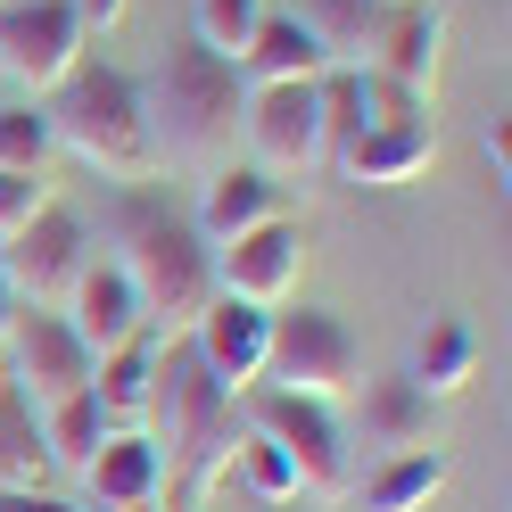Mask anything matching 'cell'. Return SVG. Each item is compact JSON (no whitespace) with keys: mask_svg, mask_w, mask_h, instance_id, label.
<instances>
[{"mask_svg":"<svg viewBox=\"0 0 512 512\" xmlns=\"http://www.w3.org/2000/svg\"><path fill=\"white\" fill-rule=\"evenodd\" d=\"M0 512H83V504L58 488H0Z\"/></svg>","mask_w":512,"mask_h":512,"instance_id":"cell-29","label":"cell"},{"mask_svg":"<svg viewBox=\"0 0 512 512\" xmlns=\"http://www.w3.org/2000/svg\"><path fill=\"white\" fill-rule=\"evenodd\" d=\"M298 273H306V232L290 215H273V223H256V232L215 248V298H248L265 314L298 298Z\"/></svg>","mask_w":512,"mask_h":512,"instance_id":"cell-11","label":"cell"},{"mask_svg":"<svg viewBox=\"0 0 512 512\" xmlns=\"http://www.w3.org/2000/svg\"><path fill=\"white\" fill-rule=\"evenodd\" d=\"M9 323H17V290H9V273H0V339H9Z\"/></svg>","mask_w":512,"mask_h":512,"instance_id":"cell-32","label":"cell"},{"mask_svg":"<svg viewBox=\"0 0 512 512\" xmlns=\"http://www.w3.org/2000/svg\"><path fill=\"white\" fill-rule=\"evenodd\" d=\"M479 149H488V166H496V182H504V174H512V124L496 116L488 133H479Z\"/></svg>","mask_w":512,"mask_h":512,"instance_id":"cell-30","label":"cell"},{"mask_svg":"<svg viewBox=\"0 0 512 512\" xmlns=\"http://www.w3.org/2000/svg\"><path fill=\"white\" fill-rule=\"evenodd\" d=\"M290 17L314 34V50H323L331 67H364V58H372V34H380V17H389V0H298Z\"/></svg>","mask_w":512,"mask_h":512,"instance_id":"cell-20","label":"cell"},{"mask_svg":"<svg viewBox=\"0 0 512 512\" xmlns=\"http://www.w3.org/2000/svg\"><path fill=\"white\" fill-rule=\"evenodd\" d=\"M389 9H397V0H389Z\"/></svg>","mask_w":512,"mask_h":512,"instance_id":"cell-35","label":"cell"},{"mask_svg":"<svg viewBox=\"0 0 512 512\" xmlns=\"http://www.w3.org/2000/svg\"><path fill=\"white\" fill-rule=\"evenodd\" d=\"M58 314L75 323V339L91 347V356H108V347H124V339H149L141 290L108 265V256H91V265H83V281L67 290V306H58Z\"/></svg>","mask_w":512,"mask_h":512,"instance_id":"cell-15","label":"cell"},{"mask_svg":"<svg viewBox=\"0 0 512 512\" xmlns=\"http://www.w3.org/2000/svg\"><path fill=\"white\" fill-rule=\"evenodd\" d=\"M232 488H240L248 504H298V496H306V479H298V463L281 455L273 438L240 430V438H232Z\"/></svg>","mask_w":512,"mask_h":512,"instance_id":"cell-25","label":"cell"},{"mask_svg":"<svg viewBox=\"0 0 512 512\" xmlns=\"http://www.w3.org/2000/svg\"><path fill=\"white\" fill-rule=\"evenodd\" d=\"M281 190H290V182H273V174H256L248 157H232V166L199 174V199H190V223H199V240H207V248H223V240L256 232V223L290 215V199H281Z\"/></svg>","mask_w":512,"mask_h":512,"instance_id":"cell-13","label":"cell"},{"mask_svg":"<svg viewBox=\"0 0 512 512\" xmlns=\"http://www.w3.org/2000/svg\"><path fill=\"white\" fill-rule=\"evenodd\" d=\"M75 58H91V34H83L75 0H0V75L25 100H42L50 83H67Z\"/></svg>","mask_w":512,"mask_h":512,"instance_id":"cell-9","label":"cell"},{"mask_svg":"<svg viewBox=\"0 0 512 512\" xmlns=\"http://www.w3.org/2000/svg\"><path fill=\"white\" fill-rule=\"evenodd\" d=\"M42 207H50V182H42V174L0 166V240H9V232H25V223H34Z\"/></svg>","mask_w":512,"mask_h":512,"instance_id":"cell-28","label":"cell"},{"mask_svg":"<svg viewBox=\"0 0 512 512\" xmlns=\"http://www.w3.org/2000/svg\"><path fill=\"white\" fill-rule=\"evenodd\" d=\"M471 372H479V339L455 323V314H430V323H422V339H413L405 380L438 405V397H463V389H471Z\"/></svg>","mask_w":512,"mask_h":512,"instance_id":"cell-19","label":"cell"},{"mask_svg":"<svg viewBox=\"0 0 512 512\" xmlns=\"http://www.w3.org/2000/svg\"><path fill=\"white\" fill-rule=\"evenodd\" d=\"M232 67H240V83H314L331 58L314 50V34H306L290 9H265V17H256V34H248V50L232 58Z\"/></svg>","mask_w":512,"mask_h":512,"instance_id":"cell-18","label":"cell"},{"mask_svg":"<svg viewBox=\"0 0 512 512\" xmlns=\"http://www.w3.org/2000/svg\"><path fill=\"white\" fill-rule=\"evenodd\" d=\"M190 356H199V372L215 380L223 397H248L256 380H265V347H273V314L248 306V298H207L199 323L182 331Z\"/></svg>","mask_w":512,"mask_h":512,"instance_id":"cell-12","label":"cell"},{"mask_svg":"<svg viewBox=\"0 0 512 512\" xmlns=\"http://www.w3.org/2000/svg\"><path fill=\"white\" fill-rule=\"evenodd\" d=\"M265 380L298 397L347 405L364 380V347L331 306H273V347H265Z\"/></svg>","mask_w":512,"mask_h":512,"instance_id":"cell-5","label":"cell"},{"mask_svg":"<svg viewBox=\"0 0 512 512\" xmlns=\"http://www.w3.org/2000/svg\"><path fill=\"white\" fill-rule=\"evenodd\" d=\"M108 265L141 290L157 339H182L215 298V248L199 240L190 207L166 182H116L108 190Z\"/></svg>","mask_w":512,"mask_h":512,"instance_id":"cell-1","label":"cell"},{"mask_svg":"<svg viewBox=\"0 0 512 512\" xmlns=\"http://www.w3.org/2000/svg\"><path fill=\"white\" fill-rule=\"evenodd\" d=\"M83 496H91V512H108V504H157V496H166V455H157V438L149 430H108L100 455L83 463Z\"/></svg>","mask_w":512,"mask_h":512,"instance_id":"cell-16","label":"cell"},{"mask_svg":"<svg viewBox=\"0 0 512 512\" xmlns=\"http://www.w3.org/2000/svg\"><path fill=\"white\" fill-rule=\"evenodd\" d=\"M0 488H50V446H42V413L17 389H0Z\"/></svg>","mask_w":512,"mask_h":512,"instance_id":"cell-23","label":"cell"},{"mask_svg":"<svg viewBox=\"0 0 512 512\" xmlns=\"http://www.w3.org/2000/svg\"><path fill=\"white\" fill-rule=\"evenodd\" d=\"M75 17H83V34H108V25L124 17V0H75Z\"/></svg>","mask_w":512,"mask_h":512,"instance_id":"cell-31","label":"cell"},{"mask_svg":"<svg viewBox=\"0 0 512 512\" xmlns=\"http://www.w3.org/2000/svg\"><path fill=\"white\" fill-rule=\"evenodd\" d=\"M438 58H446V9L438 0H397L372 34V75H389L405 91H438Z\"/></svg>","mask_w":512,"mask_h":512,"instance_id":"cell-14","label":"cell"},{"mask_svg":"<svg viewBox=\"0 0 512 512\" xmlns=\"http://www.w3.org/2000/svg\"><path fill=\"white\" fill-rule=\"evenodd\" d=\"M0 389H9V372H0Z\"/></svg>","mask_w":512,"mask_h":512,"instance_id":"cell-34","label":"cell"},{"mask_svg":"<svg viewBox=\"0 0 512 512\" xmlns=\"http://www.w3.org/2000/svg\"><path fill=\"white\" fill-rule=\"evenodd\" d=\"M83 512H91V504H83ZM108 512H174V504H166V496H157V504H108Z\"/></svg>","mask_w":512,"mask_h":512,"instance_id":"cell-33","label":"cell"},{"mask_svg":"<svg viewBox=\"0 0 512 512\" xmlns=\"http://www.w3.org/2000/svg\"><path fill=\"white\" fill-rule=\"evenodd\" d=\"M91 364H100V356L75 339V323H67L58 306H17L9 339H0V372H9V389L34 405V413L83 397V389H91Z\"/></svg>","mask_w":512,"mask_h":512,"instance_id":"cell-8","label":"cell"},{"mask_svg":"<svg viewBox=\"0 0 512 512\" xmlns=\"http://www.w3.org/2000/svg\"><path fill=\"white\" fill-rule=\"evenodd\" d=\"M265 9H273V0H190V42L215 50V58H240Z\"/></svg>","mask_w":512,"mask_h":512,"instance_id":"cell-26","label":"cell"},{"mask_svg":"<svg viewBox=\"0 0 512 512\" xmlns=\"http://www.w3.org/2000/svg\"><path fill=\"white\" fill-rule=\"evenodd\" d=\"M364 83H372V124L331 157V166H339L347 182H364V190H405L413 174H430V157H438L430 91H405V83L372 75V67H364Z\"/></svg>","mask_w":512,"mask_h":512,"instance_id":"cell-4","label":"cell"},{"mask_svg":"<svg viewBox=\"0 0 512 512\" xmlns=\"http://www.w3.org/2000/svg\"><path fill=\"white\" fill-rule=\"evenodd\" d=\"M356 430L364 446H380V455H405V446H430V397L413 389L405 372H364L356 380Z\"/></svg>","mask_w":512,"mask_h":512,"instance_id":"cell-17","label":"cell"},{"mask_svg":"<svg viewBox=\"0 0 512 512\" xmlns=\"http://www.w3.org/2000/svg\"><path fill=\"white\" fill-rule=\"evenodd\" d=\"M108 430H116V422H108V405L91 397V389H83V397H67V405H50V413H42L50 471H75V479H83V463L100 455V438H108Z\"/></svg>","mask_w":512,"mask_h":512,"instance_id":"cell-24","label":"cell"},{"mask_svg":"<svg viewBox=\"0 0 512 512\" xmlns=\"http://www.w3.org/2000/svg\"><path fill=\"white\" fill-rule=\"evenodd\" d=\"M0 166H17V174H42L50 166V124H42L34 100L0 108Z\"/></svg>","mask_w":512,"mask_h":512,"instance_id":"cell-27","label":"cell"},{"mask_svg":"<svg viewBox=\"0 0 512 512\" xmlns=\"http://www.w3.org/2000/svg\"><path fill=\"white\" fill-rule=\"evenodd\" d=\"M83 265H91V223L75 207H58V199L25 223V232L0 240V273H9L17 306H67V290L83 281Z\"/></svg>","mask_w":512,"mask_h":512,"instance_id":"cell-10","label":"cell"},{"mask_svg":"<svg viewBox=\"0 0 512 512\" xmlns=\"http://www.w3.org/2000/svg\"><path fill=\"white\" fill-rule=\"evenodd\" d=\"M42 124L50 149H67L75 166H91L100 182H157V141L141 116V75L108 67V58H75L67 83L42 91Z\"/></svg>","mask_w":512,"mask_h":512,"instance_id":"cell-3","label":"cell"},{"mask_svg":"<svg viewBox=\"0 0 512 512\" xmlns=\"http://www.w3.org/2000/svg\"><path fill=\"white\" fill-rule=\"evenodd\" d=\"M446 446H405V455H389L372 479H364V512H430L438 488H446Z\"/></svg>","mask_w":512,"mask_h":512,"instance_id":"cell-22","label":"cell"},{"mask_svg":"<svg viewBox=\"0 0 512 512\" xmlns=\"http://www.w3.org/2000/svg\"><path fill=\"white\" fill-rule=\"evenodd\" d=\"M149 380H157V331L108 347V356L91 364V397L108 405V422H116V430H141V413H149Z\"/></svg>","mask_w":512,"mask_h":512,"instance_id":"cell-21","label":"cell"},{"mask_svg":"<svg viewBox=\"0 0 512 512\" xmlns=\"http://www.w3.org/2000/svg\"><path fill=\"white\" fill-rule=\"evenodd\" d=\"M240 100H248V83H240L232 58H215V50H199V42H174V50L141 75V116H149L157 166H182V174L232 166Z\"/></svg>","mask_w":512,"mask_h":512,"instance_id":"cell-2","label":"cell"},{"mask_svg":"<svg viewBox=\"0 0 512 512\" xmlns=\"http://www.w3.org/2000/svg\"><path fill=\"white\" fill-rule=\"evenodd\" d=\"M240 141H248V166L273 174V182H306V174L331 166L314 83H248V100H240Z\"/></svg>","mask_w":512,"mask_h":512,"instance_id":"cell-7","label":"cell"},{"mask_svg":"<svg viewBox=\"0 0 512 512\" xmlns=\"http://www.w3.org/2000/svg\"><path fill=\"white\" fill-rule=\"evenodd\" d=\"M240 430L273 438L281 455L298 463L306 496H347V422H339V405L298 397V389H273V380H256V389L240 397Z\"/></svg>","mask_w":512,"mask_h":512,"instance_id":"cell-6","label":"cell"}]
</instances>
